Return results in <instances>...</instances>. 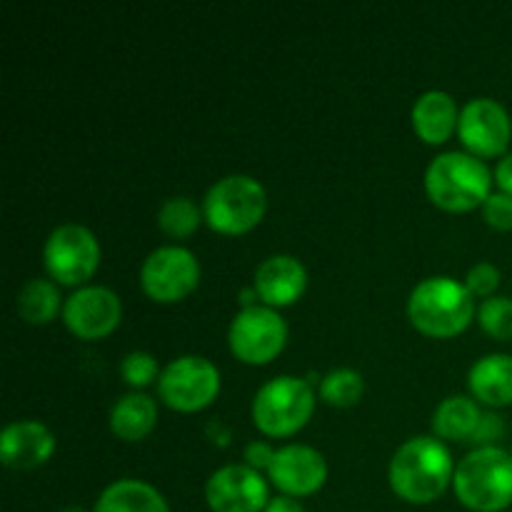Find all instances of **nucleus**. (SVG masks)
Wrapping results in <instances>:
<instances>
[{
	"instance_id": "nucleus-1",
	"label": "nucleus",
	"mask_w": 512,
	"mask_h": 512,
	"mask_svg": "<svg viewBox=\"0 0 512 512\" xmlns=\"http://www.w3.org/2000/svg\"><path fill=\"white\" fill-rule=\"evenodd\" d=\"M390 488L410 505L435 503L453 485L455 468L448 448L440 438H410L395 450L390 460Z\"/></svg>"
},
{
	"instance_id": "nucleus-2",
	"label": "nucleus",
	"mask_w": 512,
	"mask_h": 512,
	"mask_svg": "<svg viewBox=\"0 0 512 512\" xmlns=\"http://www.w3.org/2000/svg\"><path fill=\"white\" fill-rule=\"evenodd\" d=\"M475 298L453 278H428L410 293L408 318L428 338H455L475 318Z\"/></svg>"
},
{
	"instance_id": "nucleus-3",
	"label": "nucleus",
	"mask_w": 512,
	"mask_h": 512,
	"mask_svg": "<svg viewBox=\"0 0 512 512\" xmlns=\"http://www.w3.org/2000/svg\"><path fill=\"white\" fill-rule=\"evenodd\" d=\"M490 185H493V178H490L488 165L460 150L438 155L425 173L428 198L448 213H470L475 208H483L485 200L493 195Z\"/></svg>"
},
{
	"instance_id": "nucleus-4",
	"label": "nucleus",
	"mask_w": 512,
	"mask_h": 512,
	"mask_svg": "<svg viewBox=\"0 0 512 512\" xmlns=\"http://www.w3.org/2000/svg\"><path fill=\"white\" fill-rule=\"evenodd\" d=\"M453 490L460 503L473 512H503L512 505V453L478 448L455 468Z\"/></svg>"
},
{
	"instance_id": "nucleus-5",
	"label": "nucleus",
	"mask_w": 512,
	"mask_h": 512,
	"mask_svg": "<svg viewBox=\"0 0 512 512\" xmlns=\"http://www.w3.org/2000/svg\"><path fill=\"white\" fill-rule=\"evenodd\" d=\"M315 393L308 380L280 375L268 380L253 398V423L270 438H288L313 418Z\"/></svg>"
},
{
	"instance_id": "nucleus-6",
	"label": "nucleus",
	"mask_w": 512,
	"mask_h": 512,
	"mask_svg": "<svg viewBox=\"0 0 512 512\" xmlns=\"http://www.w3.org/2000/svg\"><path fill=\"white\" fill-rule=\"evenodd\" d=\"M265 188L250 175H225L205 193L203 218L215 233L243 235L263 220Z\"/></svg>"
},
{
	"instance_id": "nucleus-7",
	"label": "nucleus",
	"mask_w": 512,
	"mask_h": 512,
	"mask_svg": "<svg viewBox=\"0 0 512 512\" xmlns=\"http://www.w3.org/2000/svg\"><path fill=\"white\" fill-rule=\"evenodd\" d=\"M160 400L178 413L205 410L220 393V370L200 355H183L165 365L158 380Z\"/></svg>"
},
{
	"instance_id": "nucleus-8",
	"label": "nucleus",
	"mask_w": 512,
	"mask_h": 512,
	"mask_svg": "<svg viewBox=\"0 0 512 512\" xmlns=\"http://www.w3.org/2000/svg\"><path fill=\"white\" fill-rule=\"evenodd\" d=\"M228 343L235 358L245 365H268L288 343V325L278 310L268 305L243 308L233 318Z\"/></svg>"
},
{
	"instance_id": "nucleus-9",
	"label": "nucleus",
	"mask_w": 512,
	"mask_h": 512,
	"mask_svg": "<svg viewBox=\"0 0 512 512\" xmlns=\"http://www.w3.org/2000/svg\"><path fill=\"white\" fill-rule=\"evenodd\" d=\"M43 263L53 283L83 285L100 265L98 238L85 225H60L45 240Z\"/></svg>"
},
{
	"instance_id": "nucleus-10",
	"label": "nucleus",
	"mask_w": 512,
	"mask_h": 512,
	"mask_svg": "<svg viewBox=\"0 0 512 512\" xmlns=\"http://www.w3.org/2000/svg\"><path fill=\"white\" fill-rule=\"evenodd\" d=\"M200 283V263L190 250L165 245L153 250L140 268V285L155 303H178Z\"/></svg>"
},
{
	"instance_id": "nucleus-11",
	"label": "nucleus",
	"mask_w": 512,
	"mask_h": 512,
	"mask_svg": "<svg viewBox=\"0 0 512 512\" xmlns=\"http://www.w3.org/2000/svg\"><path fill=\"white\" fill-rule=\"evenodd\" d=\"M458 135L475 158H498L508 150L512 138L508 110L493 98L470 100L460 110Z\"/></svg>"
},
{
	"instance_id": "nucleus-12",
	"label": "nucleus",
	"mask_w": 512,
	"mask_h": 512,
	"mask_svg": "<svg viewBox=\"0 0 512 512\" xmlns=\"http://www.w3.org/2000/svg\"><path fill=\"white\" fill-rule=\"evenodd\" d=\"M123 318L120 298L103 285H85L63 303V323L80 340L108 338Z\"/></svg>"
},
{
	"instance_id": "nucleus-13",
	"label": "nucleus",
	"mask_w": 512,
	"mask_h": 512,
	"mask_svg": "<svg viewBox=\"0 0 512 512\" xmlns=\"http://www.w3.org/2000/svg\"><path fill=\"white\" fill-rule=\"evenodd\" d=\"M205 500L213 512H265L268 483L248 465H225L205 483Z\"/></svg>"
},
{
	"instance_id": "nucleus-14",
	"label": "nucleus",
	"mask_w": 512,
	"mask_h": 512,
	"mask_svg": "<svg viewBox=\"0 0 512 512\" xmlns=\"http://www.w3.org/2000/svg\"><path fill=\"white\" fill-rule=\"evenodd\" d=\"M268 480L290 498H308L315 495L328 480V463L323 455L308 445H288L275 453L268 470Z\"/></svg>"
},
{
	"instance_id": "nucleus-15",
	"label": "nucleus",
	"mask_w": 512,
	"mask_h": 512,
	"mask_svg": "<svg viewBox=\"0 0 512 512\" xmlns=\"http://www.w3.org/2000/svg\"><path fill=\"white\" fill-rule=\"evenodd\" d=\"M308 270L293 255H270L255 270V293L268 308H288L303 298Z\"/></svg>"
},
{
	"instance_id": "nucleus-16",
	"label": "nucleus",
	"mask_w": 512,
	"mask_h": 512,
	"mask_svg": "<svg viewBox=\"0 0 512 512\" xmlns=\"http://www.w3.org/2000/svg\"><path fill=\"white\" fill-rule=\"evenodd\" d=\"M55 453V435L38 420L10 423L0 435V458L13 470H33Z\"/></svg>"
},
{
	"instance_id": "nucleus-17",
	"label": "nucleus",
	"mask_w": 512,
	"mask_h": 512,
	"mask_svg": "<svg viewBox=\"0 0 512 512\" xmlns=\"http://www.w3.org/2000/svg\"><path fill=\"white\" fill-rule=\"evenodd\" d=\"M410 120H413V130L420 140H425L428 145H443L458 130L460 110L453 95L443 93V90H428L415 100Z\"/></svg>"
},
{
	"instance_id": "nucleus-18",
	"label": "nucleus",
	"mask_w": 512,
	"mask_h": 512,
	"mask_svg": "<svg viewBox=\"0 0 512 512\" xmlns=\"http://www.w3.org/2000/svg\"><path fill=\"white\" fill-rule=\"evenodd\" d=\"M468 385L480 403L490 408L512 405V355H485L470 368Z\"/></svg>"
},
{
	"instance_id": "nucleus-19",
	"label": "nucleus",
	"mask_w": 512,
	"mask_h": 512,
	"mask_svg": "<svg viewBox=\"0 0 512 512\" xmlns=\"http://www.w3.org/2000/svg\"><path fill=\"white\" fill-rule=\"evenodd\" d=\"M158 423V405L143 393L123 395L110 410V430L125 443H138L148 438Z\"/></svg>"
},
{
	"instance_id": "nucleus-20",
	"label": "nucleus",
	"mask_w": 512,
	"mask_h": 512,
	"mask_svg": "<svg viewBox=\"0 0 512 512\" xmlns=\"http://www.w3.org/2000/svg\"><path fill=\"white\" fill-rule=\"evenodd\" d=\"M93 512H170L168 500L143 480H118L95 500Z\"/></svg>"
},
{
	"instance_id": "nucleus-21",
	"label": "nucleus",
	"mask_w": 512,
	"mask_h": 512,
	"mask_svg": "<svg viewBox=\"0 0 512 512\" xmlns=\"http://www.w3.org/2000/svg\"><path fill=\"white\" fill-rule=\"evenodd\" d=\"M480 418L483 413L478 410V405L473 400L463 398V395H453V398L443 400V403L435 408L433 415V430L435 438L440 440H473L475 430H478Z\"/></svg>"
},
{
	"instance_id": "nucleus-22",
	"label": "nucleus",
	"mask_w": 512,
	"mask_h": 512,
	"mask_svg": "<svg viewBox=\"0 0 512 512\" xmlns=\"http://www.w3.org/2000/svg\"><path fill=\"white\" fill-rule=\"evenodd\" d=\"M60 290L53 280H28L18 293V313L30 325H48L60 313Z\"/></svg>"
},
{
	"instance_id": "nucleus-23",
	"label": "nucleus",
	"mask_w": 512,
	"mask_h": 512,
	"mask_svg": "<svg viewBox=\"0 0 512 512\" xmlns=\"http://www.w3.org/2000/svg\"><path fill=\"white\" fill-rule=\"evenodd\" d=\"M200 220H205L203 210L193 198H185V195L168 198L158 210V228L175 240L193 235L200 228Z\"/></svg>"
},
{
	"instance_id": "nucleus-24",
	"label": "nucleus",
	"mask_w": 512,
	"mask_h": 512,
	"mask_svg": "<svg viewBox=\"0 0 512 512\" xmlns=\"http://www.w3.org/2000/svg\"><path fill=\"white\" fill-rule=\"evenodd\" d=\"M363 390L365 383L360 373L350 368H340L325 375L323 383H320V398L333 405V408H353L363 398Z\"/></svg>"
},
{
	"instance_id": "nucleus-25",
	"label": "nucleus",
	"mask_w": 512,
	"mask_h": 512,
	"mask_svg": "<svg viewBox=\"0 0 512 512\" xmlns=\"http://www.w3.org/2000/svg\"><path fill=\"white\" fill-rule=\"evenodd\" d=\"M478 320L480 328L490 338L512 340V298L495 295V298L483 300V305L478 308Z\"/></svg>"
},
{
	"instance_id": "nucleus-26",
	"label": "nucleus",
	"mask_w": 512,
	"mask_h": 512,
	"mask_svg": "<svg viewBox=\"0 0 512 512\" xmlns=\"http://www.w3.org/2000/svg\"><path fill=\"white\" fill-rule=\"evenodd\" d=\"M120 375H123L125 383L130 388H148L153 380H158L160 368L158 360L150 353H143V350H135V353H128L120 363Z\"/></svg>"
},
{
	"instance_id": "nucleus-27",
	"label": "nucleus",
	"mask_w": 512,
	"mask_h": 512,
	"mask_svg": "<svg viewBox=\"0 0 512 512\" xmlns=\"http://www.w3.org/2000/svg\"><path fill=\"white\" fill-rule=\"evenodd\" d=\"M465 288L473 298H495V290L500 288V270L493 263H478L468 270Z\"/></svg>"
},
{
	"instance_id": "nucleus-28",
	"label": "nucleus",
	"mask_w": 512,
	"mask_h": 512,
	"mask_svg": "<svg viewBox=\"0 0 512 512\" xmlns=\"http://www.w3.org/2000/svg\"><path fill=\"white\" fill-rule=\"evenodd\" d=\"M483 218L490 228L512 230V195L508 193H493L483 205Z\"/></svg>"
},
{
	"instance_id": "nucleus-29",
	"label": "nucleus",
	"mask_w": 512,
	"mask_h": 512,
	"mask_svg": "<svg viewBox=\"0 0 512 512\" xmlns=\"http://www.w3.org/2000/svg\"><path fill=\"white\" fill-rule=\"evenodd\" d=\"M503 433H505L503 418H498L495 413H483L478 430H475V435L470 443L480 445V448H493V443L495 440H500V435Z\"/></svg>"
},
{
	"instance_id": "nucleus-30",
	"label": "nucleus",
	"mask_w": 512,
	"mask_h": 512,
	"mask_svg": "<svg viewBox=\"0 0 512 512\" xmlns=\"http://www.w3.org/2000/svg\"><path fill=\"white\" fill-rule=\"evenodd\" d=\"M275 453H278V450L270 448L268 443H250L248 448H245V465L253 470H258V473L260 470H265V473H268L270 465H273V460H275Z\"/></svg>"
},
{
	"instance_id": "nucleus-31",
	"label": "nucleus",
	"mask_w": 512,
	"mask_h": 512,
	"mask_svg": "<svg viewBox=\"0 0 512 512\" xmlns=\"http://www.w3.org/2000/svg\"><path fill=\"white\" fill-rule=\"evenodd\" d=\"M495 183L500 185V193L512 195V153L505 155L495 168Z\"/></svg>"
},
{
	"instance_id": "nucleus-32",
	"label": "nucleus",
	"mask_w": 512,
	"mask_h": 512,
	"mask_svg": "<svg viewBox=\"0 0 512 512\" xmlns=\"http://www.w3.org/2000/svg\"><path fill=\"white\" fill-rule=\"evenodd\" d=\"M265 512H305V508L298 498H290V495H278V498H270Z\"/></svg>"
},
{
	"instance_id": "nucleus-33",
	"label": "nucleus",
	"mask_w": 512,
	"mask_h": 512,
	"mask_svg": "<svg viewBox=\"0 0 512 512\" xmlns=\"http://www.w3.org/2000/svg\"><path fill=\"white\" fill-rule=\"evenodd\" d=\"M58 512H88V510L80 508V505H68V508H60Z\"/></svg>"
}]
</instances>
